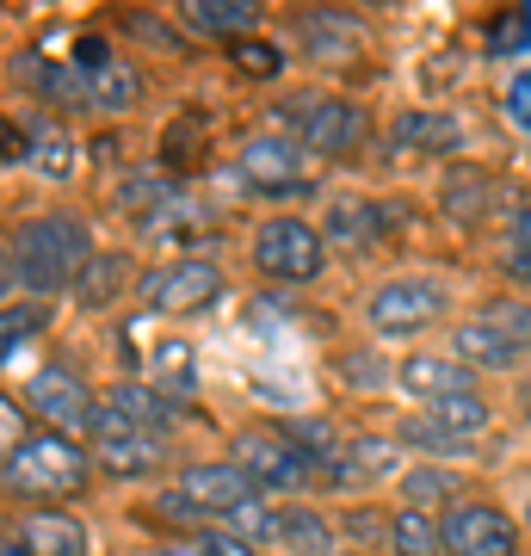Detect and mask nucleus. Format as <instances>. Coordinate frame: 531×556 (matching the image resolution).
<instances>
[{"label": "nucleus", "mask_w": 531, "mask_h": 556, "mask_svg": "<svg viewBox=\"0 0 531 556\" xmlns=\"http://www.w3.org/2000/svg\"><path fill=\"white\" fill-rule=\"evenodd\" d=\"M93 236H87V223L68 217V211H50V217H31L20 223L13 236H7V285L13 291H62V285H75L87 273V260H93Z\"/></svg>", "instance_id": "obj_1"}, {"label": "nucleus", "mask_w": 531, "mask_h": 556, "mask_svg": "<svg viewBox=\"0 0 531 556\" xmlns=\"http://www.w3.org/2000/svg\"><path fill=\"white\" fill-rule=\"evenodd\" d=\"M87 464L93 457L75 445V433H56V427H38V433H25L7 445V489L13 495H75L80 482H87Z\"/></svg>", "instance_id": "obj_2"}, {"label": "nucleus", "mask_w": 531, "mask_h": 556, "mask_svg": "<svg viewBox=\"0 0 531 556\" xmlns=\"http://www.w3.org/2000/svg\"><path fill=\"white\" fill-rule=\"evenodd\" d=\"M248 501H260V489L236 457H229V464H186L174 477V489L161 495V514L167 519H223L229 526Z\"/></svg>", "instance_id": "obj_3"}, {"label": "nucleus", "mask_w": 531, "mask_h": 556, "mask_svg": "<svg viewBox=\"0 0 531 556\" xmlns=\"http://www.w3.org/2000/svg\"><path fill=\"white\" fill-rule=\"evenodd\" d=\"M236 464L254 477V489H278V495H291V489H309L315 470H321V457L303 452L296 433H278V427H248L236 439Z\"/></svg>", "instance_id": "obj_4"}, {"label": "nucleus", "mask_w": 531, "mask_h": 556, "mask_svg": "<svg viewBox=\"0 0 531 556\" xmlns=\"http://www.w3.org/2000/svg\"><path fill=\"white\" fill-rule=\"evenodd\" d=\"M254 266L266 278H285V285H309L328 266V241L303 217H266L254 229Z\"/></svg>", "instance_id": "obj_5"}, {"label": "nucleus", "mask_w": 531, "mask_h": 556, "mask_svg": "<svg viewBox=\"0 0 531 556\" xmlns=\"http://www.w3.org/2000/svg\"><path fill=\"white\" fill-rule=\"evenodd\" d=\"M291 130L309 155H346V149H358V137H365V112H358L353 100H340V93H296Z\"/></svg>", "instance_id": "obj_6"}, {"label": "nucleus", "mask_w": 531, "mask_h": 556, "mask_svg": "<svg viewBox=\"0 0 531 556\" xmlns=\"http://www.w3.org/2000/svg\"><path fill=\"white\" fill-rule=\"evenodd\" d=\"M439 526H445V556H519V526L494 501H452Z\"/></svg>", "instance_id": "obj_7"}, {"label": "nucleus", "mask_w": 531, "mask_h": 556, "mask_svg": "<svg viewBox=\"0 0 531 556\" xmlns=\"http://www.w3.org/2000/svg\"><path fill=\"white\" fill-rule=\"evenodd\" d=\"M25 408H31L43 427H56V433H80V427H93L99 420V396L87 390V378L68 371V365H43V371H31V383H25Z\"/></svg>", "instance_id": "obj_8"}, {"label": "nucleus", "mask_w": 531, "mask_h": 556, "mask_svg": "<svg viewBox=\"0 0 531 556\" xmlns=\"http://www.w3.org/2000/svg\"><path fill=\"white\" fill-rule=\"evenodd\" d=\"M223 291V273L211 260H174V266H155V273L137 285V298L149 316H186V309H204L217 303Z\"/></svg>", "instance_id": "obj_9"}, {"label": "nucleus", "mask_w": 531, "mask_h": 556, "mask_svg": "<svg viewBox=\"0 0 531 556\" xmlns=\"http://www.w3.org/2000/svg\"><path fill=\"white\" fill-rule=\"evenodd\" d=\"M439 309H445V291L427 278H390L365 298V321L377 334H420L427 321H439Z\"/></svg>", "instance_id": "obj_10"}, {"label": "nucleus", "mask_w": 531, "mask_h": 556, "mask_svg": "<svg viewBox=\"0 0 531 556\" xmlns=\"http://www.w3.org/2000/svg\"><path fill=\"white\" fill-rule=\"evenodd\" d=\"M395 383L402 396L433 408V402H452V396H476V371L464 358H445V353H408L395 365Z\"/></svg>", "instance_id": "obj_11"}, {"label": "nucleus", "mask_w": 531, "mask_h": 556, "mask_svg": "<svg viewBox=\"0 0 531 556\" xmlns=\"http://www.w3.org/2000/svg\"><path fill=\"white\" fill-rule=\"evenodd\" d=\"M93 452H99V464H105L112 477H142V470H155L161 457H167V439H161V433H142V427H124V420L105 415V402H99Z\"/></svg>", "instance_id": "obj_12"}, {"label": "nucleus", "mask_w": 531, "mask_h": 556, "mask_svg": "<svg viewBox=\"0 0 531 556\" xmlns=\"http://www.w3.org/2000/svg\"><path fill=\"white\" fill-rule=\"evenodd\" d=\"M303 142H285V137H254L241 149V179L260 186V192H309V179H303V155H296Z\"/></svg>", "instance_id": "obj_13"}, {"label": "nucleus", "mask_w": 531, "mask_h": 556, "mask_svg": "<svg viewBox=\"0 0 531 556\" xmlns=\"http://www.w3.org/2000/svg\"><path fill=\"white\" fill-rule=\"evenodd\" d=\"M13 538L25 544V556H87V526L75 514H56V507L25 514V526Z\"/></svg>", "instance_id": "obj_14"}, {"label": "nucleus", "mask_w": 531, "mask_h": 556, "mask_svg": "<svg viewBox=\"0 0 531 556\" xmlns=\"http://www.w3.org/2000/svg\"><path fill=\"white\" fill-rule=\"evenodd\" d=\"M179 13H186V25H192V31H204V38H229V43H241L260 25L254 0H186Z\"/></svg>", "instance_id": "obj_15"}, {"label": "nucleus", "mask_w": 531, "mask_h": 556, "mask_svg": "<svg viewBox=\"0 0 531 556\" xmlns=\"http://www.w3.org/2000/svg\"><path fill=\"white\" fill-rule=\"evenodd\" d=\"M105 415H118L124 427H142V433H167L179 408L161 396V390H149V383H118V390L105 396Z\"/></svg>", "instance_id": "obj_16"}, {"label": "nucleus", "mask_w": 531, "mask_h": 556, "mask_svg": "<svg viewBox=\"0 0 531 556\" xmlns=\"http://www.w3.org/2000/svg\"><path fill=\"white\" fill-rule=\"evenodd\" d=\"M124 285H130V254L124 248H99L87 260V273L75 278V303L80 309H105V303H118Z\"/></svg>", "instance_id": "obj_17"}, {"label": "nucleus", "mask_w": 531, "mask_h": 556, "mask_svg": "<svg viewBox=\"0 0 531 556\" xmlns=\"http://www.w3.org/2000/svg\"><path fill=\"white\" fill-rule=\"evenodd\" d=\"M137 100H142V75L124 56L99 62L93 75H87V105H99V112H130Z\"/></svg>", "instance_id": "obj_18"}, {"label": "nucleus", "mask_w": 531, "mask_h": 556, "mask_svg": "<svg viewBox=\"0 0 531 556\" xmlns=\"http://www.w3.org/2000/svg\"><path fill=\"white\" fill-rule=\"evenodd\" d=\"M390 551L395 556H445V526L427 507H402L390 519Z\"/></svg>", "instance_id": "obj_19"}, {"label": "nucleus", "mask_w": 531, "mask_h": 556, "mask_svg": "<svg viewBox=\"0 0 531 556\" xmlns=\"http://www.w3.org/2000/svg\"><path fill=\"white\" fill-rule=\"evenodd\" d=\"M395 142L402 149H439V155H452L457 142H464V130H457V118H445V112H402L395 118Z\"/></svg>", "instance_id": "obj_20"}, {"label": "nucleus", "mask_w": 531, "mask_h": 556, "mask_svg": "<svg viewBox=\"0 0 531 556\" xmlns=\"http://www.w3.org/2000/svg\"><path fill=\"white\" fill-rule=\"evenodd\" d=\"M457 353H470V365H489V371H513L519 365V346L507 334H494L482 316H470L457 328Z\"/></svg>", "instance_id": "obj_21"}, {"label": "nucleus", "mask_w": 531, "mask_h": 556, "mask_svg": "<svg viewBox=\"0 0 531 556\" xmlns=\"http://www.w3.org/2000/svg\"><path fill=\"white\" fill-rule=\"evenodd\" d=\"M149 371H155L161 396H174V390L186 396V390L198 383V358H192L186 340H155V346H149Z\"/></svg>", "instance_id": "obj_22"}, {"label": "nucleus", "mask_w": 531, "mask_h": 556, "mask_svg": "<svg viewBox=\"0 0 531 556\" xmlns=\"http://www.w3.org/2000/svg\"><path fill=\"white\" fill-rule=\"evenodd\" d=\"M278 544L296 556H334V526L315 514V507H285V532Z\"/></svg>", "instance_id": "obj_23"}, {"label": "nucleus", "mask_w": 531, "mask_h": 556, "mask_svg": "<svg viewBox=\"0 0 531 556\" xmlns=\"http://www.w3.org/2000/svg\"><path fill=\"white\" fill-rule=\"evenodd\" d=\"M489 174H482V167H452V179H445V192H439V199H445V211H452L457 223H482V211H489Z\"/></svg>", "instance_id": "obj_24"}, {"label": "nucleus", "mask_w": 531, "mask_h": 556, "mask_svg": "<svg viewBox=\"0 0 531 556\" xmlns=\"http://www.w3.org/2000/svg\"><path fill=\"white\" fill-rule=\"evenodd\" d=\"M482 50L489 56H526L531 50V7H501L482 31Z\"/></svg>", "instance_id": "obj_25"}, {"label": "nucleus", "mask_w": 531, "mask_h": 556, "mask_svg": "<svg viewBox=\"0 0 531 556\" xmlns=\"http://www.w3.org/2000/svg\"><path fill=\"white\" fill-rule=\"evenodd\" d=\"M420 415L433 420L439 433H452V439H470L489 427V402L482 396H452V402H433V408H420Z\"/></svg>", "instance_id": "obj_26"}, {"label": "nucleus", "mask_w": 531, "mask_h": 556, "mask_svg": "<svg viewBox=\"0 0 531 556\" xmlns=\"http://www.w3.org/2000/svg\"><path fill=\"white\" fill-rule=\"evenodd\" d=\"M303 43L315 50V62H321V50H334V62H346L358 50V25L353 20H334V13H321V20H303Z\"/></svg>", "instance_id": "obj_27"}, {"label": "nucleus", "mask_w": 531, "mask_h": 556, "mask_svg": "<svg viewBox=\"0 0 531 556\" xmlns=\"http://www.w3.org/2000/svg\"><path fill=\"white\" fill-rule=\"evenodd\" d=\"M482 321H489L494 334H507L519 353L531 346V303H513V298H494V303H482Z\"/></svg>", "instance_id": "obj_28"}, {"label": "nucleus", "mask_w": 531, "mask_h": 556, "mask_svg": "<svg viewBox=\"0 0 531 556\" xmlns=\"http://www.w3.org/2000/svg\"><path fill=\"white\" fill-rule=\"evenodd\" d=\"M229 532L248 538V544H278V532H285V514H273V501H248V507L229 519Z\"/></svg>", "instance_id": "obj_29"}, {"label": "nucleus", "mask_w": 531, "mask_h": 556, "mask_svg": "<svg viewBox=\"0 0 531 556\" xmlns=\"http://www.w3.org/2000/svg\"><path fill=\"white\" fill-rule=\"evenodd\" d=\"M445 495H457V477L439 470V464H420V470L402 477V501H408V507H427V501H445Z\"/></svg>", "instance_id": "obj_30"}, {"label": "nucleus", "mask_w": 531, "mask_h": 556, "mask_svg": "<svg viewBox=\"0 0 531 556\" xmlns=\"http://www.w3.org/2000/svg\"><path fill=\"white\" fill-rule=\"evenodd\" d=\"M229 62H236L241 75L266 80V75H278V68H285V50H278V43H266V38H241V43H229Z\"/></svg>", "instance_id": "obj_31"}, {"label": "nucleus", "mask_w": 531, "mask_h": 556, "mask_svg": "<svg viewBox=\"0 0 531 556\" xmlns=\"http://www.w3.org/2000/svg\"><path fill=\"white\" fill-rule=\"evenodd\" d=\"M167 204V192H161L155 174H130L118 186V211H137V217H149V211H161Z\"/></svg>", "instance_id": "obj_32"}, {"label": "nucleus", "mask_w": 531, "mask_h": 556, "mask_svg": "<svg viewBox=\"0 0 531 556\" xmlns=\"http://www.w3.org/2000/svg\"><path fill=\"white\" fill-rule=\"evenodd\" d=\"M334 229L346 241H377V211L365 199H340L334 204Z\"/></svg>", "instance_id": "obj_33"}, {"label": "nucleus", "mask_w": 531, "mask_h": 556, "mask_svg": "<svg viewBox=\"0 0 531 556\" xmlns=\"http://www.w3.org/2000/svg\"><path fill=\"white\" fill-rule=\"evenodd\" d=\"M507 118L519 124V130H531V68H519L507 87Z\"/></svg>", "instance_id": "obj_34"}, {"label": "nucleus", "mask_w": 531, "mask_h": 556, "mask_svg": "<svg viewBox=\"0 0 531 556\" xmlns=\"http://www.w3.org/2000/svg\"><path fill=\"white\" fill-rule=\"evenodd\" d=\"M198 538H204V551H211V556H260L254 544H248V538H236L229 526H211V532H198Z\"/></svg>", "instance_id": "obj_35"}, {"label": "nucleus", "mask_w": 531, "mask_h": 556, "mask_svg": "<svg viewBox=\"0 0 531 556\" xmlns=\"http://www.w3.org/2000/svg\"><path fill=\"white\" fill-rule=\"evenodd\" d=\"M507 241H513V266H526V273H531V204H519Z\"/></svg>", "instance_id": "obj_36"}, {"label": "nucleus", "mask_w": 531, "mask_h": 556, "mask_svg": "<svg viewBox=\"0 0 531 556\" xmlns=\"http://www.w3.org/2000/svg\"><path fill=\"white\" fill-rule=\"evenodd\" d=\"M198 130H204V124H179V130H167V161H192V142H198Z\"/></svg>", "instance_id": "obj_37"}, {"label": "nucleus", "mask_w": 531, "mask_h": 556, "mask_svg": "<svg viewBox=\"0 0 531 556\" xmlns=\"http://www.w3.org/2000/svg\"><path fill=\"white\" fill-rule=\"evenodd\" d=\"M161 556H211V551H204V538H174Z\"/></svg>", "instance_id": "obj_38"}, {"label": "nucleus", "mask_w": 531, "mask_h": 556, "mask_svg": "<svg viewBox=\"0 0 531 556\" xmlns=\"http://www.w3.org/2000/svg\"><path fill=\"white\" fill-rule=\"evenodd\" d=\"M519 402H526V415H531V378H526V383H519Z\"/></svg>", "instance_id": "obj_39"}, {"label": "nucleus", "mask_w": 531, "mask_h": 556, "mask_svg": "<svg viewBox=\"0 0 531 556\" xmlns=\"http://www.w3.org/2000/svg\"><path fill=\"white\" fill-rule=\"evenodd\" d=\"M526 519H531V501H526Z\"/></svg>", "instance_id": "obj_40"}]
</instances>
